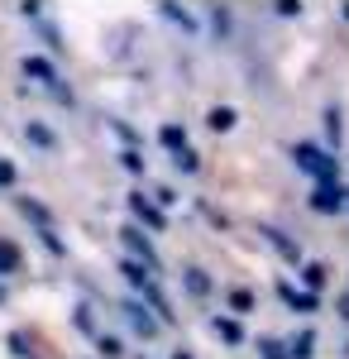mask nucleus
Masks as SVG:
<instances>
[{"label": "nucleus", "instance_id": "nucleus-7", "mask_svg": "<svg viewBox=\"0 0 349 359\" xmlns=\"http://www.w3.org/2000/svg\"><path fill=\"white\" fill-rule=\"evenodd\" d=\"M25 139L34 144V149H43V154H57V149H62V139H57L43 120H25Z\"/></svg>", "mask_w": 349, "mask_h": 359}, {"label": "nucleus", "instance_id": "nucleus-3", "mask_svg": "<svg viewBox=\"0 0 349 359\" xmlns=\"http://www.w3.org/2000/svg\"><path fill=\"white\" fill-rule=\"evenodd\" d=\"M115 311H120V316H125V321L135 326V335H139V340H153V335L163 331V321H158V316H153V311H149L144 302H135V297H125V302L115 306Z\"/></svg>", "mask_w": 349, "mask_h": 359}, {"label": "nucleus", "instance_id": "nucleus-34", "mask_svg": "<svg viewBox=\"0 0 349 359\" xmlns=\"http://www.w3.org/2000/svg\"><path fill=\"white\" fill-rule=\"evenodd\" d=\"M340 311H345V316H349V297H340Z\"/></svg>", "mask_w": 349, "mask_h": 359}, {"label": "nucleus", "instance_id": "nucleus-32", "mask_svg": "<svg viewBox=\"0 0 349 359\" xmlns=\"http://www.w3.org/2000/svg\"><path fill=\"white\" fill-rule=\"evenodd\" d=\"M15 182H20V172H15V163H5V158H0V187H15Z\"/></svg>", "mask_w": 349, "mask_h": 359}, {"label": "nucleus", "instance_id": "nucleus-33", "mask_svg": "<svg viewBox=\"0 0 349 359\" xmlns=\"http://www.w3.org/2000/svg\"><path fill=\"white\" fill-rule=\"evenodd\" d=\"M172 359H191V350H172Z\"/></svg>", "mask_w": 349, "mask_h": 359}, {"label": "nucleus", "instance_id": "nucleus-24", "mask_svg": "<svg viewBox=\"0 0 349 359\" xmlns=\"http://www.w3.org/2000/svg\"><path fill=\"white\" fill-rule=\"evenodd\" d=\"M5 273H20V249L0 240V278H5Z\"/></svg>", "mask_w": 349, "mask_h": 359}, {"label": "nucleus", "instance_id": "nucleus-2", "mask_svg": "<svg viewBox=\"0 0 349 359\" xmlns=\"http://www.w3.org/2000/svg\"><path fill=\"white\" fill-rule=\"evenodd\" d=\"M292 163L321 187V182H335V172H340V163L325 154V149H316V144H292Z\"/></svg>", "mask_w": 349, "mask_h": 359}, {"label": "nucleus", "instance_id": "nucleus-22", "mask_svg": "<svg viewBox=\"0 0 349 359\" xmlns=\"http://www.w3.org/2000/svg\"><path fill=\"white\" fill-rule=\"evenodd\" d=\"M72 326H77L81 335H91V340L101 335V331H96V316H91V306H77V311H72Z\"/></svg>", "mask_w": 349, "mask_h": 359}, {"label": "nucleus", "instance_id": "nucleus-15", "mask_svg": "<svg viewBox=\"0 0 349 359\" xmlns=\"http://www.w3.org/2000/svg\"><path fill=\"white\" fill-rule=\"evenodd\" d=\"M172 168H177V172H187V177H196V172H201V154H196V149H177V154H172Z\"/></svg>", "mask_w": 349, "mask_h": 359}, {"label": "nucleus", "instance_id": "nucleus-21", "mask_svg": "<svg viewBox=\"0 0 349 359\" xmlns=\"http://www.w3.org/2000/svg\"><path fill=\"white\" fill-rule=\"evenodd\" d=\"M158 144H163V149H172V154H177V149H187L182 125H163V130H158Z\"/></svg>", "mask_w": 349, "mask_h": 359}, {"label": "nucleus", "instance_id": "nucleus-1", "mask_svg": "<svg viewBox=\"0 0 349 359\" xmlns=\"http://www.w3.org/2000/svg\"><path fill=\"white\" fill-rule=\"evenodd\" d=\"M20 72H25L29 82H39L43 91H48V96H57L62 106H72V91L62 86V72H57V67L48 62V57H39V53H25V57H20Z\"/></svg>", "mask_w": 349, "mask_h": 359}, {"label": "nucleus", "instance_id": "nucleus-26", "mask_svg": "<svg viewBox=\"0 0 349 359\" xmlns=\"http://www.w3.org/2000/svg\"><path fill=\"white\" fill-rule=\"evenodd\" d=\"M230 306H235V311H254V292H249V287H230Z\"/></svg>", "mask_w": 349, "mask_h": 359}, {"label": "nucleus", "instance_id": "nucleus-23", "mask_svg": "<svg viewBox=\"0 0 349 359\" xmlns=\"http://www.w3.org/2000/svg\"><path fill=\"white\" fill-rule=\"evenodd\" d=\"M211 29H215V39H230V29H235V20L225 15V5H211Z\"/></svg>", "mask_w": 349, "mask_h": 359}, {"label": "nucleus", "instance_id": "nucleus-13", "mask_svg": "<svg viewBox=\"0 0 349 359\" xmlns=\"http://www.w3.org/2000/svg\"><path fill=\"white\" fill-rule=\"evenodd\" d=\"M287 355L292 359H311L316 355V331H296L292 340H287Z\"/></svg>", "mask_w": 349, "mask_h": 359}, {"label": "nucleus", "instance_id": "nucleus-8", "mask_svg": "<svg viewBox=\"0 0 349 359\" xmlns=\"http://www.w3.org/2000/svg\"><path fill=\"white\" fill-rule=\"evenodd\" d=\"M120 273H125V283H130V287H139V292H144L149 283H158V273H153V269H144L139 259H120Z\"/></svg>", "mask_w": 349, "mask_h": 359}, {"label": "nucleus", "instance_id": "nucleus-31", "mask_svg": "<svg viewBox=\"0 0 349 359\" xmlns=\"http://www.w3.org/2000/svg\"><path fill=\"white\" fill-rule=\"evenodd\" d=\"M153 201L167 211V206H177V192H172V187H153Z\"/></svg>", "mask_w": 349, "mask_h": 359}, {"label": "nucleus", "instance_id": "nucleus-30", "mask_svg": "<svg viewBox=\"0 0 349 359\" xmlns=\"http://www.w3.org/2000/svg\"><path fill=\"white\" fill-rule=\"evenodd\" d=\"M325 130H330V139H340V135H345V125H340V111H335V106L325 111Z\"/></svg>", "mask_w": 349, "mask_h": 359}, {"label": "nucleus", "instance_id": "nucleus-16", "mask_svg": "<svg viewBox=\"0 0 349 359\" xmlns=\"http://www.w3.org/2000/svg\"><path fill=\"white\" fill-rule=\"evenodd\" d=\"M264 240H268V245L278 249L282 259H292V264H296V259H301V254H296V245H292V240H287V235H282V230H273V225H264Z\"/></svg>", "mask_w": 349, "mask_h": 359}, {"label": "nucleus", "instance_id": "nucleus-10", "mask_svg": "<svg viewBox=\"0 0 349 359\" xmlns=\"http://www.w3.org/2000/svg\"><path fill=\"white\" fill-rule=\"evenodd\" d=\"M211 331L225 340V345H244V326L240 316H211Z\"/></svg>", "mask_w": 349, "mask_h": 359}, {"label": "nucleus", "instance_id": "nucleus-17", "mask_svg": "<svg viewBox=\"0 0 349 359\" xmlns=\"http://www.w3.org/2000/svg\"><path fill=\"white\" fill-rule=\"evenodd\" d=\"M15 206H20V211H25V216H29L34 225H39V230H48V225H53V216H48V206H39V201H29V196H20Z\"/></svg>", "mask_w": 349, "mask_h": 359}, {"label": "nucleus", "instance_id": "nucleus-18", "mask_svg": "<svg viewBox=\"0 0 349 359\" xmlns=\"http://www.w3.org/2000/svg\"><path fill=\"white\" fill-rule=\"evenodd\" d=\"M325 273H330L325 264H316V259H306V264H301V283H306V292H316V287H325Z\"/></svg>", "mask_w": 349, "mask_h": 359}, {"label": "nucleus", "instance_id": "nucleus-28", "mask_svg": "<svg viewBox=\"0 0 349 359\" xmlns=\"http://www.w3.org/2000/svg\"><path fill=\"white\" fill-rule=\"evenodd\" d=\"M110 130H115V135L125 139V149H135V144H139V135L130 130V125H125V120H110Z\"/></svg>", "mask_w": 349, "mask_h": 359}, {"label": "nucleus", "instance_id": "nucleus-27", "mask_svg": "<svg viewBox=\"0 0 349 359\" xmlns=\"http://www.w3.org/2000/svg\"><path fill=\"white\" fill-rule=\"evenodd\" d=\"M39 240H43V245H48V254H57V259L67 254V245L57 240V230H53V225H48V230H39Z\"/></svg>", "mask_w": 349, "mask_h": 359}, {"label": "nucleus", "instance_id": "nucleus-25", "mask_svg": "<svg viewBox=\"0 0 349 359\" xmlns=\"http://www.w3.org/2000/svg\"><path fill=\"white\" fill-rule=\"evenodd\" d=\"M120 168H125V172H135V177H139V172H144L149 163H144V154H139V149H120Z\"/></svg>", "mask_w": 349, "mask_h": 359}, {"label": "nucleus", "instance_id": "nucleus-11", "mask_svg": "<svg viewBox=\"0 0 349 359\" xmlns=\"http://www.w3.org/2000/svg\"><path fill=\"white\" fill-rule=\"evenodd\" d=\"M206 125H211L215 135H230V130L240 125V115H235V106H211V115H206Z\"/></svg>", "mask_w": 349, "mask_h": 359}, {"label": "nucleus", "instance_id": "nucleus-29", "mask_svg": "<svg viewBox=\"0 0 349 359\" xmlns=\"http://www.w3.org/2000/svg\"><path fill=\"white\" fill-rule=\"evenodd\" d=\"M273 15H282V20H292V15H301V5H296V0H273Z\"/></svg>", "mask_w": 349, "mask_h": 359}, {"label": "nucleus", "instance_id": "nucleus-35", "mask_svg": "<svg viewBox=\"0 0 349 359\" xmlns=\"http://www.w3.org/2000/svg\"><path fill=\"white\" fill-rule=\"evenodd\" d=\"M0 302H5V283H0Z\"/></svg>", "mask_w": 349, "mask_h": 359}, {"label": "nucleus", "instance_id": "nucleus-4", "mask_svg": "<svg viewBox=\"0 0 349 359\" xmlns=\"http://www.w3.org/2000/svg\"><path fill=\"white\" fill-rule=\"evenodd\" d=\"M120 240H125V249H130V259H139L144 269H153V273L163 269V264H158V249H153V240H149V235H144L139 225H125V230H120Z\"/></svg>", "mask_w": 349, "mask_h": 359}, {"label": "nucleus", "instance_id": "nucleus-9", "mask_svg": "<svg viewBox=\"0 0 349 359\" xmlns=\"http://www.w3.org/2000/svg\"><path fill=\"white\" fill-rule=\"evenodd\" d=\"M182 287H187L191 297H211V273L196 269V264H187V269H182Z\"/></svg>", "mask_w": 349, "mask_h": 359}, {"label": "nucleus", "instance_id": "nucleus-36", "mask_svg": "<svg viewBox=\"0 0 349 359\" xmlns=\"http://www.w3.org/2000/svg\"><path fill=\"white\" fill-rule=\"evenodd\" d=\"M345 20H349V5H345Z\"/></svg>", "mask_w": 349, "mask_h": 359}, {"label": "nucleus", "instance_id": "nucleus-14", "mask_svg": "<svg viewBox=\"0 0 349 359\" xmlns=\"http://www.w3.org/2000/svg\"><path fill=\"white\" fill-rule=\"evenodd\" d=\"M158 15H163V20H172V25L182 29V34H196V20H191L187 10H177L172 0H163V5H158Z\"/></svg>", "mask_w": 349, "mask_h": 359}, {"label": "nucleus", "instance_id": "nucleus-6", "mask_svg": "<svg viewBox=\"0 0 349 359\" xmlns=\"http://www.w3.org/2000/svg\"><path fill=\"white\" fill-rule=\"evenodd\" d=\"M345 206H349V192L335 187V182H321V187L311 192V211H321V216H340Z\"/></svg>", "mask_w": 349, "mask_h": 359}, {"label": "nucleus", "instance_id": "nucleus-12", "mask_svg": "<svg viewBox=\"0 0 349 359\" xmlns=\"http://www.w3.org/2000/svg\"><path fill=\"white\" fill-rule=\"evenodd\" d=\"M278 297L292 306V311H316V292H296V287H287V283H278Z\"/></svg>", "mask_w": 349, "mask_h": 359}, {"label": "nucleus", "instance_id": "nucleus-5", "mask_svg": "<svg viewBox=\"0 0 349 359\" xmlns=\"http://www.w3.org/2000/svg\"><path fill=\"white\" fill-rule=\"evenodd\" d=\"M125 201H130V211H135V221H139V225H149L153 235H163V230H167V211H163L158 201H149L144 192H130Z\"/></svg>", "mask_w": 349, "mask_h": 359}, {"label": "nucleus", "instance_id": "nucleus-20", "mask_svg": "<svg viewBox=\"0 0 349 359\" xmlns=\"http://www.w3.org/2000/svg\"><path fill=\"white\" fill-rule=\"evenodd\" d=\"M259 359H292V355H287V340H273V335H259Z\"/></svg>", "mask_w": 349, "mask_h": 359}, {"label": "nucleus", "instance_id": "nucleus-19", "mask_svg": "<svg viewBox=\"0 0 349 359\" xmlns=\"http://www.w3.org/2000/svg\"><path fill=\"white\" fill-rule=\"evenodd\" d=\"M96 359H125V340L120 335H96Z\"/></svg>", "mask_w": 349, "mask_h": 359}]
</instances>
